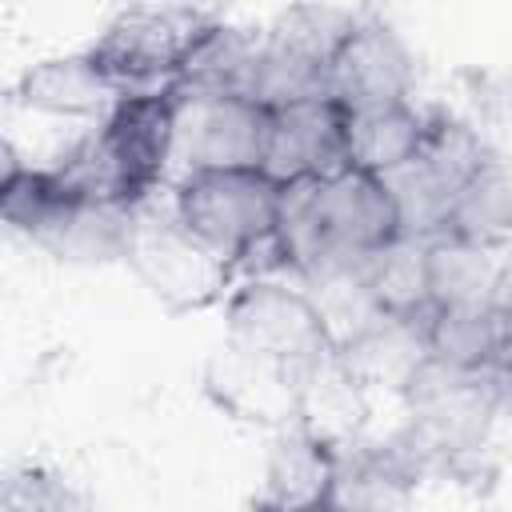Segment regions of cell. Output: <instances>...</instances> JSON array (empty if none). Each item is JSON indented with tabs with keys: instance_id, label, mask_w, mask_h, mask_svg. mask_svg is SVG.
Instances as JSON below:
<instances>
[{
	"instance_id": "cell-12",
	"label": "cell",
	"mask_w": 512,
	"mask_h": 512,
	"mask_svg": "<svg viewBox=\"0 0 512 512\" xmlns=\"http://www.w3.org/2000/svg\"><path fill=\"white\" fill-rule=\"evenodd\" d=\"M336 356L364 392L368 388L404 392L412 372L428 360V312L424 316H380L356 340L336 348Z\"/></svg>"
},
{
	"instance_id": "cell-24",
	"label": "cell",
	"mask_w": 512,
	"mask_h": 512,
	"mask_svg": "<svg viewBox=\"0 0 512 512\" xmlns=\"http://www.w3.org/2000/svg\"><path fill=\"white\" fill-rule=\"evenodd\" d=\"M472 104L488 116V120H500V124H512V72L508 68H496V72H464L460 76Z\"/></svg>"
},
{
	"instance_id": "cell-8",
	"label": "cell",
	"mask_w": 512,
	"mask_h": 512,
	"mask_svg": "<svg viewBox=\"0 0 512 512\" xmlns=\"http://www.w3.org/2000/svg\"><path fill=\"white\" fill-rule=\"evenodd\" d=\"M180 104H184L180 88L132 92L100 120V132H104V140H108V148H112V156H116L136 204L156 196V188H160V180H164V172L172 164Z\"/></svg>"
},
{
	"instance_id": "cell-20",
	"label": "cell",
	"mask_w": 512,
	"mask_h": 512,
	"mask_svg": "<svg viewBox=\"0 0 512 512\" xmlns=\"http://www.w3.org/2000/svg\"><path fill=\"white\" fill-rule=\"evenodd\" d=\"M428 356L452 368H496L500 316L480 308H432L428 312Z\"/></svg>"
},
{
	"instance_id": "cell-6",
	"label": "cell",
	"mask_w": 512,
	"mask_h": 512,
	"mask_svg": "<svg viewBox=\"0 0 512 512\" xmlns=\"http://www.w3.org/2000/svg\"><path fill=\"white\" fill-rule=\"evenodd\" d=\"M416 64L400 32L376 16H364L328 64V96L344 112H368L408 104Z\"/></svg>"
},
{
	"instance_id": "cell-7",
	"label": "cell",
	"mask_w": 512,
	"mask_h": 512,
	"mask_svg": "<svg viewBox=\"0 0 512 512\" xmlns=\"http://www.w3.org/2000/svg\"><path fill=\"white\" fill-rule=\"evenodd\" d=\"M344 120L348 112L328 96L268 112V144L260 172L276 184L340 176L344 168H352L344 144Z\"/></svg>"
},
{
	"instance_id": "cell-26",
	"label": "cell",
	"mask_w": 512,
	"mask_h": 512,
	"mask_svg": "<svg viewBox=\"0 0 512 512\" xmlns=\"http://www.w3.org/2000/svg\"><path fill=\"white\" fill-rule=\"evenodd\" d=\"M308 512H336V508H328V504H320V508H308Z\"/></svg>"
},
{
	"instance_id": "cell-16",
	"label": "cell",
	"mask_w": 512,
	"mask_h": 512,
	"mask_svg": "<svg viewBox=\"0 0 512 512\" xmlns=\"http://www.w3.org/2000/svg\"><path fill=\"white\" fill-rule=\"evenodd\" d=\"M448 236L492 248V252L512 240V168L500 156H492L452 196Z\"/></svg>"
},
{
	"instance_id": "cell-3",
	"label": "cell",
	"mask_w": 512,
	"mask_h": 512,
	"mask_svg": "<svg viewBox=\"0 0 512 512\" xmlns=\"http://www.w3.org/2000/svg\"><path fill=\"white\" fill-rule=\"evenodd\" d=\"M172 208L200 244L236 264L252 244L276 232L280 184L268 180L260 168L192 172L176 180Z\"/></svg>"
},
{
	"instance_id": "cell-13",
	"label": "cell",
	"mask_w": 512,
	"mask_h": 512,
	"mask_svg": "<svg viewBox=\"0 0 512 512\" xmlns=\"http://www.w3.org/2000/svg\"><path fill=\"white\" fill-rule=\"evenodd\" d=\"M416 480L388 452V444H348L336 448V472L328 508L336 512H408Z\"/></svg>"
},
{
	"instance_id": "cell-17",
	"label": "cell",
	"mask_w": 512,
	"mask_h": 512,
	"mask_svg": "<svg viewBox=\"0 0 512 512\" xmlns=\"http://www.w3.org/2000/svg\"><path fill=\"white\" fill-rule=\"evenodd\" d=\"M500 260L492 248L436 236L428 244V292L432 308H480L492 300V288L500 280Z\"/></svg>"
},
{
	"instance_id": "cell-18",
	"label": "cell",
	"mask_w": 512,
	"mask_h": 512,
	"mask_svg": "<svg viewBox=\"0 0 512 512\" xmlns=\"http://www.w3.org/2000/svg\"><path fill=\"white\" fill-rule=\"evenodd\" d=\"M364 284L384 316H424L432 312L428 292V244L396 236L392 244L376 248L364 264Z\"/></svg>"
},
{
	"instance_id": "cell-14",
	"label": "cell",
	"mask_w": 512,
	"mask_h": 512,
	"mask_svg": "<svg viewBox=\"0 0 512 512\" xmlns=\"http://www.w3.org/2000/svg\"><path fill=\"white\" fill-rule=\"evenodd\" d=\"M296 384H300V424L308 432H316L332 448H348L360 440L368 392L352 380V372L340 364L336 352L296 372Z\"/></svg>"
},
{
	"instance_id": "cell-2",
	"label": "cell",
	"mask_w": 512,
	"mask_h": 512,
	"mask_svg": "<svg viewBox=\"0 0 512 512\" xmlns=\"http://www.w3.org/2000/svg\"><path fill=\"white\" fill-rule=\"evenodd\" d=\"M124 260L144 280V288L176 316L216 304L236 280V268L180 224L172 200L160 212L152 196L132 208V236Z\"/></svg>"
},
{
	"instance_id": "cell-9",
	"label": "cell",
	"mask_w": 512,
	"mask_h": 512,
	"mask_svg": "<svg viewBox=\"0 0 512 512\" xmlns=\"http://www.w3.org/2000/svg\"><path fill=\"white\" fill-rule=\"evenodd\" d=\"M204 392L220 412H228L232 420H244V424L280 432L300 420L296 372L276 360H264L232 340L204 364Z\"/></svg>"
},
{
	"instance_id": "cell-22",
	"label": "cell",
	"mask_w": 512,
	"mask_h": 512,
	"mask_svg": "<svg viewBox=\"0 0 512 512\" xmlns=\"http://www.w3.org/2000/svg\"><path fill=\"white\" fill-rule=\"evenodd\" d=\"M360 20H364V16H356V12H348V8L300 4V8H288V12L268 28V36L280 40L284 48L308 56V60L332 64V56L340 52V44L352 36V28H356Z\"/></svg>"
},
{
	"instance_id": "cell-25",
	"label": "cell",
	"mask_w": 512,
	"mask_h": 512,
	"mask_svg": "<svg viewBox=\"0 0 512 512\" xmlns=\"http://www.w3.org/2000/svg\"><path fill=\"white\" fill-rule=\"evenodd\" d=\"M488 380H492V408H496V416L512 420V368H488Z\"/></svg>"
},
{
	"instance_id": "cell-4",
	"label": "cell",
	"mask_w": 512,
	"mask_h": 512,
	"mask_svg": "<svg viewBox=\"0 0 512 512\" xmlns=\"http://www.w3.org/2000/svg\"><path fill=\"white\" fill-rule=\"evenodd\" d=\"M228 340L292 372L336 352L308 292L280 280H244L228 296Z\"/></svg>"
},
{
	"instance_id": "cell-5",
	"label": "cell",
	"mask_w": 512,
	"mask_h": 512,
	"mask_svg": "<svg viewBox=\"0 0 512 512\" xmlns=\"http://www.w3.org/2000/svg\"><path fill=\"white\" fill-rule=\"evenodd\" d=\"M268 144V108L244 96H188L180 104L172 160L192 172H236L260 168Z\"/></svg>"
},
{
	"instance_id": "cell-1",
	"label": "cell",
	"mask_w": 512,
	"mask_h": 512,
	"mask_svg": "<svg viewBox=\"0 0 512 512\" xmlns=\"http://www.w3.org/2000/svg\"><path fill=\"white\" fill-rule=\"evenodd\" d=\"M216 16L204 8H124L108 20L104 36L88 48L92 60L120 84L124 96L132 92H160L176 88L192 52L216 32Z\"/></svg>"
},
{
	"instance_id": "cell-19",
	"label": "cell",
	"mask_w": 512,
	"mask_h": 512,
	"mask_svg": "<svg viewBox=\"0 0 512 512\" xmlns=\"http://www.w3.org/2000/svg\"><path fill=\"white\" fill-rule=\"evenodd\" d=\"M300 288L308 292L312 308L324 320V332L332 340V348H344L348 340H356L364 328H372L384 312L376 308L360 264H340V268H320L312 276L300 280Z\"/></svg>"
},
{
	"instance_id": "cell-21",
	"label": "cell",
	"mask_w": 512,
	"mask_h": 512,
	"mask_svg": "<svg viewBox=\"0 0 512 512\" xmlns=\"http://www.w3.org/2000/svg\"><path fill=\"white\" fill-rule=\"evenodd\" d=\"M496 152L488 148V140L468 124L456 120L448 112H428L424 116V136H420V152L416 160L448 188L460 192L464 180H472Z\"/></svg>"
},
{
	"instance_id": "cell-11",
	"label": "cell",
	"mask_w": 512,
	"mask_h": 512,
	"mask_svg": "<svg viewBox=\"0 0 512 512\" xmlns=\"http://www.w3.org/2000/svg\"><path fill=\"white\" fill-rule=\"evenodd\" d=\"M16 104H24L28 112H44V116H108L124 92L120 84L92 60V52H76V56H52L32 64L20 80H16Z\"/></svg>"
},
{
	"instance_id": "cell-23",
	"label": "cell",
	"mask_w": 512,
	"mask_h": 512,
	"mask_svg": "<svg viewBox=\"0 0 512 512\" xmlns=\"http://www.w3.org/2000/svg\"><path fill=\"white\" fill-rule=\"evenodd\" d=\"M0 512H100L80 488L48 468H20L4 480Z\"/></svg>"
},
{
	"instance_id": "cell-10",
	"label": "cell",
	"mask_w": 512,
	"mask_h": 512,
	"mask_svg": "<svg viewBox=\"0 0 512 512\" xmlns=\"http://www.w3.org/2000/svg\"><path fill=\"white\" fill-rule=\"evenodd\" d=\"M332 472H336V448L328 440L308 432L300 420L280 428L264 460L256 512H308L328 504Z\"/></svg>"
},
{
	"instance_id": "cell-15",
	"label": "cell",
	"mask_w": 512,
	"mask_h": 512,
	"mask_svg": "<svg viewBox=\"0 0 512 512\" xmlns=\"http://www.w3.org/2000/svg\"><path fill=\"white\" fill-rule=\"evenodd\" d=\"M424 136V112L412 104H388V108H368V112H348L344 120V144H348V164L372 176H388L404 168L420 152Z\"/></svg>"
}]
</instances>
